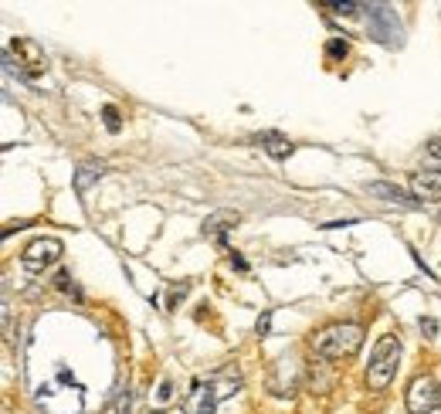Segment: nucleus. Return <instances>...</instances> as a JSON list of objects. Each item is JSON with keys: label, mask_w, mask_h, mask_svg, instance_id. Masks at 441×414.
I'll list each match as a JSON object with an SVG mask.
<instances>
[{"label": "nucleus", "mask_w": 441, "mask_h": 414, "mask_svg": "<svg viewBox=\"0 0 441 414\" xmlns=\"http://www.w3.org/2000/svg\"><path fill=\"white\" fill-rule=\"evenodd\" d=\"M55 285H58L61 292H72V276H68V272H58V278H55Z\"/></svg>", "instance_id": "obj_18"}, {"label": "nucleus", "mask_w": 441, "mask_h": 414, "mask_svg": "<svg viewBox=\"0 0 441 414\" xmlns=\"http://www.w3.org/2000/svg\"><path fill=\"white\" fill-rule=\"evenodd\" d=\"M438 221H441V214H438Z\"/></svg>", "instance_id": "obj_22"}, {"label": "nucleus", "mask_w": 441, "mask_h": 414, "mask_svg": "<svg viewBox=\"0 0 441 414\" xmlns=\"http://www.w3.org/2000/svg\"><path fill=\"white\" fill-rule=\"evenodd\" d=\"M255 143H261V150L268 156H275V160H285L295 150V143L289 136H282V133H261V136H255Z\"/></svg>", "instance_id": "obj_7"}, {"label": "nucleus", "mask_w": 441, "mask_h": 414, "mask_svg": "<svg viewBox=\"0 0 441 414\" xmlns=\"http://www.w3.org/2000/svg\"><path fill=\"white\" fill-rule=\"evenodd\" d=\"M441 398V391H438V383L431 381V377H414L411 387H408V411L411 414H431V411H438L435 404H438Z\"/></svg>", "instance_id": "obj_4"}, {"label": "nucleus", "mask_w": 441, "mask_h": 414, "mask_svg": "<svg viewBox=\"0 0 441 414\" xmlns=\"http://www.w3.org/2000/svg\"><path fill=\"white\" fill-rule=\"evenodd\" d=\"M24 224H28V221H11V224L4 228V238H7V234H14V231H21V228H24Z\"/></svg>", "instance_id": "obj_20"}, {"label": "nucleus", "mask_w": 441, "mask_h": 414, "mask_svg": "<svg viewBox=\"0 0 441 414\" xmlns=\"http://www.w3.org/2000/svg\"><path fill=\"white\" fill-rule=\"evenodd\" d=\"M364 347V326L356 322H333L312 337V353L320 360H343Z\"/></svg>", "instance_id": "obj_1"}, {"label": "nucleus", "mask_w": 441, "mask_h": 414, "mask_svg": "<svg viewBox=\"0 0 441 414\" xmlns=\"http://www.w3.org/2000/svg\"><path fill=\"white\" fill-rule=\"evenodd\" d=\"M102 116H106L109 133H119V109H116V106H106V109H102Z\"/></svg>", "instance_id": "obj_13"}, {"label": "nucleus", "mask_w": 441, "mask_h": 414, "mask_svg": "<svg viewBox=\"0 0 441 414\" xmlns=\"http://www.w3.org/2000/svg\"><path fill=\"white\" fill-rule=\"evenodd\" d=\"M411 194H414V200L441 204V184H438V180H431V177H425V173L411 177Z\"/></svg>", "instance_id": "obj_9"}, {"label": "nucleus", "mask_w": 441, "mask_h": 414, "mask_svg": "<svg viewBox=\"0 0 441 414\" xmlns=\"http://www.w3.org/2000/svg\"><path fill=\"white\" fill-rule=\"evenodd\" d=\"M238 221H241L238 211H217V214H211L204 221V234H224V231L234 228Z\"/></svg>", "instance_id": "obj_12"}, {"label": "nucleus", "mask_w": 441, "mask_h": 414, "mask_svg": "<svg viewBox=\"0 0 441 414\" xmlns=\"http://www.w3.org/2000/svg\"><path fill=\"white\" fill-rule=\"evenodd\" d=\"M102 173H106V163H102V160H82L78 170H75V190L78 194H85Z\"/></svg>", "instance_id": "obj_8"}, {"label": "nucleus", "mask_w": 441, "mask_h": 414, "mask_svg": "<svg viewBox=\"0 0 441 414\" xmlns=\"http://www.w3.org/2000/svg\"><path fill=\"white\" fill-rule=\"evenodd\" d=\"M397 364H401V339L387 333L370 350V364H366V383H370V391H387L397 374Z\"/></svg>", "instance_id": "obj_2"}, {"label": "nucleus", "mask_w": 441, "mask_h": 414, "mask_svg": "<svg viewBox=\"0 0 441 414\" xmlns=\"http://www.w3.org/2000/svg\"><path fill=\"white\" fill-rule=\"evenodd\" d=\"M326 51H330V58H347V41H330V45H326Z\"/></svg>", "instance_id": "obj_15"}, {"label": "nucleus", "mask_w": 441, "mask_h": 414, "mask_svg": "<svg viewBox=\"0 0 441 414\" xmlns=\"http://www.w3.org/2000/svg\"><path fill=\"white\" fill-rule=\"evenodd\" d=\"M7 51H11V55H17V65H21V72H17V75H41V72L48 68L45 51L34 45L31 38H14Z\"/></svg>", "instance_id": "obj_5"}, {"label": "nucleus", "mask_w": 441, "mask_h": 414, "mask_svg": "<svg viewBox=\"0 0 441 414\" xmlns=\"http://www.w3.org/2000/svg\"><path fill=\"white\" fill-rule=\"evenodd\" d=\"M438 391H441V387H438Z\"/></svg>", "instance_id": "obj_23"}, {"label": "nucleus", "mask_w": 441, "mask_h": 414, "mask_svg": "<svg viewBox=\"0 0 441 414\" xmlns=\"http://www.w3.org/2000/svg\"><path fill=\"white\" fill-rule=\"evenodd\" d=\"M268 329H272V312H261L258 322H255V333H258V337H268Z\"/></svg>", "instance_id": "obj_14"}, {"label": "nucleus", "mask_w": 441, "mask_h": 414, "mask_svg": "<svg viewBox=\"0 0 441 414\" xmlns=\"http://www.w3.org/2000/svg\"><path fill=\"white\" fill-rule=\"evenodd\" d=\"M326 7L336 11V14H356V11H360V4H350V0H347V4H326Z\"/></svg>", "instance_id": "obj_16"}, {"label": "nucleus", "mask_w": 441, "mask_h": 414, "mask_svg": "<svg viewBox=\"0 0 441 414\" xmlns=\"http://www.w3.org/2000/svg\"><path fill=\"white\" fill-rule=\"evenodd\" d=\"M217 408V391L211 381H194L190 383V394L180 401L183 414H211Z\"/></svg>", "instance_id": "obj_6"}, {"label": "nucleus", "mask_w": 441, "mask_h": 414, "mask_svg": "<svg viewBox=\"0 0 441 414\" xmlns=\"http://www.w3.org/2000/svg\"><path fill=\"white\" fill-rule=\"evenodd\" d=\"M116 414H133V398H129V391L119 398V408H116Z\"/></svg>", "instance_id": "obj_17"}, {"label": "nucleus", "mask_w": 441, "mask_h": 414, "mask_svg": "<svg viewBox=\"0 0 441 414\" xmlns=\"http://www.w3.org/2000/svg\"><path fill=\"white\" fill-rule=\"evenodd\" d=\"M153 414H163V411H153Z\"/></svg>", "instance_id": "obj_21"}, {"label": "nucleus", "mask_w": 441, "mask_h": 414, "mask_svg": "<svg viewBox=\"0 0 441 414\" xmlns=\"http://www.w3.org/2000/svg\"><path fill=\"white\" fill-rule=\"evenodd\" d=\"M61 251H65V245H61L58 238H38V241H31L24 248L21 261H24L28 272H45L48 265H55L61 258Z\"/></svg>", "instance_id": "obj_3"}, {"label": "nucleus", "mask_w": 441, "mask_h": 414, "mask_svg": "<svg viewBox=\"0 0 441 414\" xmlns=\"http://www.w3.org/2000/svg\"><path fill=\"white\" fill-rule=\"evenodd\" d=\"M366 190H370V197H383L387 204H404V207H414V200L401 190V187L394 184H366Z\"/></svg>", "instance_id": "obj_11"}, {"label": "nucleus", "mask_w": 441, "mask_h": 414, "mask_svg": "<svg viewBox=\"0 0 441 414\" xmlns=\"http://www.w3.org/2000/svg\"><path fill=\"white\" fill-rule=\"evenodd\" d=\"M211 383H214V391H217V401H224V398H231V394H238V387H241V374H238L234 367H224Z\"/></svg>", "instance_id": "obj_10"}, {"label": "nucleus", "mask_w": 441, "mask_h": 414, "mask_svg": "<svg viewBox=\"0 0 441 414\" xmlns=\"http://www.w3.org/2000/svg\"><path fill=\"white\" fill-rule=\"evenodd\" d=\"M421 329H425L428 337H435V333H438V322H435V320H421Z\"/></svg>", "instance_id": "obj_19"}]
</instances>
